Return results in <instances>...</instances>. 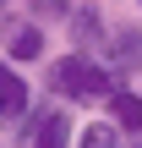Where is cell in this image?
Segmentation results:
<instances>
[{
    "label": "cell",
    "mask_w": 142,
    "mask_h": 148,
    "mask_svg": "<svg viewBox=\"0 0 142 148\" xmlns=\"http://www.w3.org/2000/svg\"><path fill=\"white\" fill-rule=\"evenodd\" d=\"M49 88L88 104V99H109V93H115V71L99 66V60H88L82 49H71V55H60V60L49 66Z\"/></svg>",
    "instance_id": "1"
},
{
    "label": "cell",
    "mask_w": 142,
    "mask_h": 148,
    "mask_svg": "<svg viewBox=\"0 0 142 148\" xmlns=\"http://www.w3.org/2000/svg\"><path fill=\"white\" fill-rule=\"evenodd\" d=\"M104 66L109 71H126V77L142 71V27L126 22V27H109L104 33Z\"/></svg>",
    "instance_id": "2"
},
{
    "label": "cell",
    "mask_w": 142,
    "mask_h": 148,
    "mask_svg": "<svg viewBox=\"0 0 142 148\" xmlns=\"http://www.w3.org/2000/svg\"><path fill=\"white\" fill-rule=\"evenodd\" d=\"M27 148H71V115L66 110H38L27 126Z\"/></svg>",
    "instance_id": "3"
},
{
    "label": "cell",
    "mask_w": 142,
    "mask_h": 148,
    "mask_svg": "<svg viewBox=\"0 0 142 148\" xmlns=\"http://www.w3.org/2000/svg\"><path fill=\"white\" fill-rule=\"evenodd\" d=\"M5 49H11V60H38L44 55V27L38 22H11L5 27Z\"/></svg>",
    "instance_id": "4"
},
{
    "label": "cell",
    "mask_w": 142,
    "mask_h": 148,
    "mask_svg": "<svg viewBox=\"0 0 142 148\" xmlns=\"http://www.w3.org/2000/svg\"><path fill=\"white\" fill-rule=\"evenodd\" d=\"M27 115V82L0 60V121H22Z\"/></svg>",
    "instance_id": "5"
},
{
    "label": "cell",
    "mask_w": 142,
    "mask_h": 148,
    "mask_svg": "<svg viewBox=\"0 0 142 148\" xmlns=\"http://www.w3.org/2000/svg\"><path fill=\"white\" fill-rule=\"evenodd\" d=\"M71 22V38H77V49H88V44H104V16H99V5H82V11H71L66 16Z\"/></svg>",
    "instance_id": "6"
},
{
    "label": "cell",
    "mask_w": 142,
    "mask_h": 148,
    "mask_svg": "<svg viewBox=\"0 0 142 148\" xmlns=\"http://www.w3.org/2000/svg\"><path fill=\"white\" fill-rule=\"evenodd\" d=\"M109 115H115V126H126L131 137H142V99L131 88H115L109 93Z\"/></svg>",
    "instance_id": "7"
},
{
    "label": "cell",
    "mask_w": 142,
    "mask_h": 148,
    "mask_svg": "<svg viewBox=\"0 0 142 148\" xmlns=\"http://www.w3.org/2000/svg\"><path fill=\"white\" fill-rule=\"evenodd\" d=\"M77 148H120V137H115V126H104V121H99V126H88V132H82V143Z\"/></svg>",
    "instance_id": "8"
},
{
    "label": "cell",
    "mask_w": 142,
    "mask_h": 148,
    "mask_svg": "<svg viewBox=\"0 0 142 148\" xmlns=\"http://www.w3.org/2000/svg\"><path fill=\"white\" fill-rule=\"evenodd\" d=\"M33 16H71L66 0H33Z\"/></svg>",
    "instance_id": "9"
},
{
    "label": "cell",
    "mask_w": 142,
    "mask_h": 148,
    "mask_svg": "<svg viewBox=\"0 0 142 148\" xmlns=\"http://www.w3.org/2000/svg\"><path fill=\"white\" fill-rule=\"evenodd\" d=\"M0 11H5V0H0Z\"/></svg>",
    "instance_id": "10"
}]
</instances>
